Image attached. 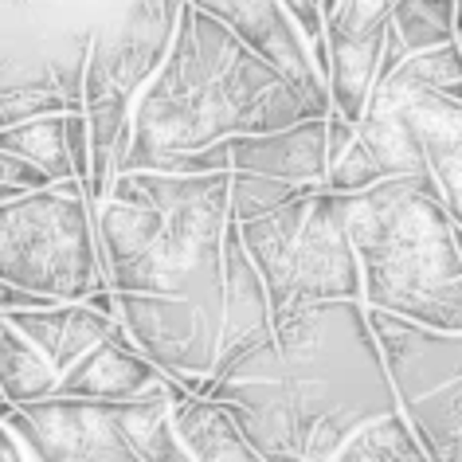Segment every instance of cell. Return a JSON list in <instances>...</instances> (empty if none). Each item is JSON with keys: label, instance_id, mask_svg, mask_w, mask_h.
I'll use <instances>...</instances> for the list:
<instances>
[{"label": "cell", "instance_id": "cell-1", "mask_svg": "<svg viewBox=\"0 0 462 462\" xmlns=\"http://www.w3.org/2000/svg\"><path fill=\"white\" fill-rule=\"evenodd\" d=\"M318 118L306 95L271 60L192 0L169 60L134 102V142L122 172L172 169V161L231 134L286 130Z\"/></svg>", "mask_w": 462, "mask_h": 462}, {"label": "cell", "instance_id": "cell-2", "mask_svg": "<svg viewBox=\"0 0 462 462\" xmlns=\"http://www.w3.org/2000/svg\"><path fill=\"white\" fill-rule=\"evenodd\" d=\"M298 455L333 462L373 420L400 411L365 298H321L274 318Z\"/></svg>", "mask_w": 462, "mask_h": 462}, {"label": "cell", "instance_id": "cell-3", "mask_svg": "<svg viewBox=\"0 0 462 462\" xmlns=\"http://www.w3.org/2000/svg\"><path fill=\"white\" fill-rule=\"evenodd\" d=\"M349 231L368 306L439 329H462L458 224L431 169L388 177L349 196Z\"/></svg>", "mask_w": 462, "mask_h": 462}, {"label": "cell", "instance_id": "cell-4", "mask_svg": "<svg viewBox=\"0 0 462 462\" xmlns=\"http://www.w3.org/2000/svg\"><path fill=\"white\" fill-rule=\"evenodd\" d=\"M239 236L271 286L274 318L321 298H365L345 192H333L326 184L310 189L274 212L244 219Z\"/></svg>", "mask_w": 462, "mask_h": 462}, {"label": "cell", "instance_id": "cell-5", "mask_svg": "<svg viewBox=\"0 0 462 462\" xmlns=\"http://www.w3.org/2000/svg\"><path fill=\"white\" fill-rule=\"evenodd\" d=\"M0 279L63 302L114 286L87 180L67 177L0 204Z\"/></svg>", "mask_w": 462, "mask_h": 462}, {"label": "cell", "instance_id": "cell-6", "mask_svg": "<svg viewBox=\"0 0 462 462\" xmlns=\"http://www.w3.org/2000/svg\"><path fill=\"white\" fill-rule=\"evenodd\" d=\"M400 411L431 462H462V329H439L368 306Z\"/></svg>", "mask_w": 462, "mask_h": 462}, {"label": "cell", "instance_id": "cell-7", "mask_svg": "<svg viewBox=\"0 0 462 462\" xmlns=\"http://www.w3.org/2000/svg\"><path fill=\"white\" fill-rule=\"evenodd\" d=\"M118 321L177 384L208 396L224 353V306L184 294L118 291Z\"/></svg>", "mask_w": 462, "mask_h": 462}, {"label": "cell", "instance_id": "cell-8", "mask_svg": "<svg viewBox=\"0 0 462 462\" xmlns=\"http://www.w3.org/2000/svg\"><path fill=\"white\" fill-rule=\"evenodd\" d=\"M165 172H259L291 184H326L329 172V122L306 118L286 130L231 134L208 149L184 153Z\"/></svg>", "mask_w": 462, "mask_h": 462}, {"label": "cell", "instance_id": "cell-9", "mask_svg": "<svg viewBox=\"0 0 462 462\" xmlns=\"http://www.w3.org/2000/svg\"><path fill=\"white\" fill-rule=\"evenodd\" d=\"M36 427L43 462H137L125 431L122 400L95 396H43L20 403Z\"/></svg>", "mask_w": 462, "mask_h": 462}, {"label": "cell", "instance_id": "cell-10", "mask_svg": "<svg viewBox=\"0 0 462 462\" xmlns=\"http://www.w3.org/2000/svg\"><path fill=\"white\" fill-rule=\"evenodd\" d=\"M192 5L212 13L219 24H227L247 48H255L263 60H271L302 90L318 118H329L333 114L329 83H326V75H321L314 51H310L306 32L298 28V20L291 16V8H286L282 0H192Z\"/></svg>", "mask_w": 462, "mask_h": 462}, {"label": "cell", "instance_id": "cell-11", "mask_svg": "<svg viewBox=\"0 0 462 462\" xmlns=\"http://www.w3.org/2000/svg\"><path fill=\"white\" fill-rule=\"evenodd\" d=\"M189 0H137L118 24L106 28L90 43V63L110 71L137 98L145 83L169 60L180 28V13Z\"/></svg>", "mask_w": 462, "mask_h": 462}, {"label": "cell", "instance_id": "cell-12", "mask_svg": "<svg viewBox=\"0 0 462 462\" xmlns=\"http://www.w3.org/2000/svg\"><path fill=\"white\" fill-rule=\"evenodd\" d=\"M388 79L403 95V106H408L411 125L423 142L427 169H431L439 192H443L447 212L462 227V98L408 83L403 75H388Z\"/></svg>", "mask_w": 462, "mask_h": 462}, {"label": "cell", "instance_id": "cell-13", "mask_svg": "<svg viewBox=\"0 0 462 462\" xmlns=\"http://www.w3.org/2000/svg\"><path fill=\"white\" fill-rule=\"evenodd\" d=\"M274 337V302L271 286L255 267L251 251L239 236V224L231 219L224 239V353L219 365L231 356L255 349V345Z\"/></svg>", "mask_w": 462, "mask_h": 462}, {"label": "cell", "instance_id": "cell-14", "mask_svg": "<svg viewBox=\"0 0 462 462\" xmlns=\"http://www.w3.org/2000/svg\"><path fill=\"white\" fill-rule=\"evenodd\" d=\"M172 388H177V380L161 365L149 361L134 345L130 333H122V337L98 341L90 353L79 356L63 373L55 392H63V396H95V400H137L149 396V392H172Z\"/></svg>", "mask_w": 462, "mask_h": 462}, {"label": "cell", "instance_id": "cell-15", "mask_svg": "<svg viewBox=\"0 0 462 462\" xmlns=\"http://www.w3.org/2000/svg\"><path fill=\"white\" fill-rule=\"evenodd\" d=\"M172 427L192 462H255L259 450L247 439L236 408L227 400L200 392H172Z\"/></svg>", "mask_w": 462, "mask_h": 462}, {"label": "cell", "instance_id": "cell-16", "mask_svg": "<svg viewBox=\"0 0 462 462\" xmlns=\"http://www.w3.org/2000/svg\"><path fill=\"white\" fill-rule=\"evenodd\" d=\"M5 318H13L43 353L60 365V373H67L79 356L90 353L98 341L122 337L125 326L118 318L102 314L90 302H60L48 310H5Z\"/></svg>", "mask_w": 462, "mask_h": 462}, {"label": "cell", "instance_id": "cell-17", "mask_svg": "<svg viewBox=\"0 0 462 462\" xmlns=\"http://www.w3.org/2000/svg\"><path fill=\"white\" fill-rule=\"evenodd\" d=\"M356 130L384 165L388 177H411V172H427V153L423 142L411 125V114L403 106V95L392 79H380L373 98L365 106V118L356 122Z\"/></svg>", "mask_w": 462, "mask_h": 462}, {"label": "cell", "instance_id": "cell-18", "mask_svg": "<svg viewBox=\"0 0 462 462\" xmlns=\"http://www.w3.org/2000/svg\"><path fill=\"white\" fill-rule=\"evenodd\" d=\"M388 24L376 32H361V36H333V32H326V43H329L326 83H329L333 114H341V118H349V122L365 118V106L380 83V60H384Z\"/></svg>", "mask_w": 462, "mask_h": 462}, {"label": "cell", "instance_id": "cell-19", "mask_svg": "<svg viewBox=\"0 0 462 462\" xmlns=\"http://www.w3.org/2000/svg\"><path fill=\"white\" fill-rule=\"evenodd\" d=\"M60 380H63L60 365L13 318H5V326H0V392H5V400L32 403L55 396Z\"/></svg>", "mask_w": 462, "mask_h": 462}, {"label": "cell", "instance_id": "cell-20", "mask_svg": "<svg viewBox=\"0 0 462 462\" xmlns=\"http://www.w3.org/2000/svg\"><path fill=\"white\" fill-rule=\"evenodd\" d=\"M0 149L32 157L55 180L75 177V161H71V149H67V114H40V118L16 122V125H0Z\"/></svg>", "mask_w": 462, "mask_h": 462}, {"label": "cell", "instance_id": "cell-21", "mask_svg": "<svg viewBox=\"0 0 462 462\" xmlns=\"http://www.w3.org/2000/svg\"><path fill=\"white\" fill-rule=\"evenodd\" d=\"M341 462H431L403 411L361 427L341 450Z\"/></svg>", "mask_w": 462, "mask_h": 462}, {"label": "cell", "instance_id": "cell-22", "mask_svg": "<svg viewBox=\"0 0 462 462\" xmlns=\"http://www.w3.org/2000/svg\"><path fill=\"white\" fill-rule=\"evenodd\" d=\"M455 5L458 0H396L392 5V24H396L411 55L458 40Z\"/></svg>", "mask_w": 462, "mask_h": 462}, {"label": "cell", "instance_id": "cell-23", "mask_svg": "<svg viewBox=\"0 0 462 462\" xmlns=\"http://www.w3.org/2000/svg\"><path fill=\"white\" fill-rule=\"evenodd\" d=\"M310 189H321V184H291L279 177H259V172H231V219L244 224V219L274 212L279 204L294 200Z\"/></svg>", "mask_w": 462, "mask_h": 462}, {"label": "cell", "instance_id": "cell-24", "mask_svg": "<svg viewBox=\"0 0 462 462\" xmlns=\"http://www.w3.org/2000/svg\"><path fill=\"white\" fill-rule=\"evenodd\" d=\"M392 75H403L408 83L431 87V90H439V95L462 98V43L450 40V43H439V48L415 51Z\"/></svg>", "mask_w": 462, "mask_h": 462}, {"label": "cell", "instance_id": "cell-25", "mask_svg": "<svg viewBox=\"0 0 462 462\" xmlns=\"http://www.w3.org/2000/svg\"><path fill=\"white\" fill-rule=\"evenodd\" d=\"M71 98L60 90L55 79H40V83H13L0 90V125H16L40 114H67Z\"/></svg>", "mask_w": 462, "mask_h": 462}, {"label": "cell", "instance_id": "cell-26", "mask_svg": "<svg viewBox=\"0 0 462 462\" xmlns=\"http://www.w3.org/2000/svg\"><path fill=\"white\" fill-rule=\"evenodd\" d=\"M380 180H388V172H384V165L376 161L373 149H368V142L361 137V130H356V142L329 165L326 189L345 192V196H356V192H368V189H373V184H380Z\"/></svg>", "mask_w": 462, "mask_h": 462}, {"label": "cell", "instance_id": "cell-27", "mask_svg": "<svg viewBox=\"0 0 462 462\" xmlns=\"http://www.w3.org/2000/svg\"><path fill=\"white\" fill-rule=\"evenodd\" d=\"M392 5L396 0H337V8L326 16V32H333V36L376 32L392 20Z\"/></svg>", "mask_w": 462, "mask_h": 462}, {"label": "cell", "instance_id": "cell-28", "mask_svg": "<svg viewBox=\"0 0 462 462\" xmlns=\"http://www.w3.org/2000/svg\"><path fill=\"white\" fill-rule=\"evenodd\" d=\"M48 184H55V177L43 165H36L32 157H20V153L0 149V204L20 200V196H28L36 189H48Z\"/></svg>", "mask_w": 462, "mask_h": 462}, {"label": "cell", "instance_id": "cell-29", "mask_svg": "<svg viewBox=\"0 0 462 462\" xmlns=\"http://www.w3.org/2000/svg\"><path fill=\"white\" fill-rule=\"evenodd\" d=\"M291 8V16L298 20V28L306 32L310 40V51L321 67V75L329 71V43H326V13H321V0H282Z\"/></svg>", "mask_w": 462, "mask_h": 462}, {"label": "cell", "instance_id": "cell-30", "mask_svg": "<svg viewBox=\"0 0 462 462\" xmlns=\"http://www.w3.org/2000/svg\"><path fill=\"white\" fill-rule=\"evenodd\" d=\"M67 149L75 161V177L90 180V161H95V134H90V118L83 106L67 110Z\"/></svg>", "mask_w": 462, "mask_h": 462}, {"label": "cell", "instance_id": "cell-31", "mask_svg": "<svg viewBox=\"0 0 462 462\" xmlns=\"http://www.w3.org/2000/svg\"><path fill=\"white\" fill-rule=\"evenodd\" d=\"M63 298L55 294H43V291H32V286H16V282H5L0 279V306L5 310H48V306H60Z\"/></svg>", "mask_w": 462, "mask_h": 462}, {"label": "cell", "instance_id": "cell-32", "mask_svg": "<svg viewBox=\"0 0 462 462\" xmlns=\"http://www.w3.org/2000/svg\"><path fill=\"white\" fill-rule=\"evenodd\" d=\"M0 458H5V462H24V447H20L16 439L5 431V427H0Z\"/></svg>", "mask_w": 462, "mask_h": 462}, {"label": "cell", "instance_id": "cell-33", "mask_svg": "<svg viewBox=\"0 0 462 462\" xmlns=\"http://www.w3.org/2000/svg\"><path fill=\"white\" fill-rule=\"evenodd\" d=\"M333 8H337V0H321V13H326V16L333 13Z\"/></svg>", "mask_w": 462, "mask_h": 462}, {"label": "cell", "instance_id": "cell-34", "mask_svg": "<svg viewBox=\"0 0 462 462\" xmlns=\"http://www.w3.org/2000/svg\"><path fill=\"white\" fill-rule=\"evenodd\" d=\"M455 24H458V32H462V0L455 5Z\"/></svg>", "mask_w": 462, "mask_h": 462}, {"label": "cell", "instance_id": "cell-35", "mask_svg": "<svg viewBox=\"0 0 462 462\" xmlns=\"http://www.w3.org/2000/svg\"><path fill=\"white\" fill-rule=\"evenodd\" d=\"M458 247H462V227H458Z\"/></svg>", "mask_w": 462, "mask_h": 462}, {"label": "cell", "instance_id": "cell-36", "mask_svg": "<svg viewBox=\"0 0 462 462\" xmlns=\"http://www.w3.org/2000/svg\"><path fill=\"white\" fill-rule=\"evenodd\" d=\"M458 43H462V32H458Z\"/></svg>", "mask_w": 462, "mask_h": 462}]
</instances>
